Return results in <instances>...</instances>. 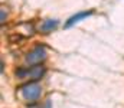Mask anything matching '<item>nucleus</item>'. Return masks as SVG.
<instances>
[{
	"mask_svg": "<svg viewBox=\"0 0 124 108\" xmlns=\"http://www.w3.org/2000/svg\"><path fill=\"white\" fill-rule=\"evenodd\" d=\"M20 94L22 97L26 100V101H31V102H35L40 98L42 95V86L36 82H28L25 85H22L20 88Z\"/></svg>",
	"mask_w": 124,
	"mask_h": 108,
	"instance_id": "nucleus-1",
	"label": "nucleus"
},
{
	"mask_svg": "<svg viewBox=\"0 0 124 108\" xmlns=\"http://www.w3.org/2000/svg\"><path fill=\"white\" fill-rule=\"evenodd\" d=\"M45 58H46V49L43 46H36L28 53L26 62L31 65H36V64H40L42 61H45Z\"/></svg>",
	"mask_w": 124,
	"mask_h": 108,
	"instance_id": "nucleus-2",
	"label": "nucleus"
},
{
	"mask_svg": "<svg viewBox=\"0 0 124 108\" xmlns=\"http://www.w3.org/2000/svg\"><path fill=\"white\" fill-rule=\"evenodd\" d=\"M43 73H45V68L43 66H32L29 69H19V71H16V75L19 76V78H28V76H31L32 79H39V78H42L43 76Z\"/></svg>",
	"mask_w": 124,
	"mask_h": 108,
	"instance_id": "nucleus-3",
	"label": "nucleus"
},
{
	"mask_svg": "<svg viewBox=\"0 0 124 108\" xmlns=\"http://www.w3.org/2000/svg\"><path fill=\"white\" fill-rule=\"evenodd\" d=\"M91 14H93V10H88V12H79V13H77V14L71 16V17L66 20L65 28H71V26H74L75 23H78V22H81V20H84V19L90 17Z\"/></svg>",
	"mask_w": 124,
	"mask_h": 108,
	"instance_id": "nucleus-4",
	"label": "nucleus"
},
{
	"mask_svg": "<svg viewBox=\"0 0 124 108\" xmlns=\"http://www.w3.org/2000/svg\"><path fill=\"white\" fill-rule=\"evenodd\" d=\"M58 25H59V22H58V20H55V19H48V20H45V22L42 23L40 29H42V32L49 33V32H52L54 29H56V26H58Z\"/></svg>",
	"mask_w": 124,
	"mask_h": 108,
	"instance_id": "nucleus-5",
	"label": "nucleus"
},
{
	"mask_svg": "<svg viewBox=\"0 0 124 108\" xmlns=\"http://www.w3.org/2000/svg\"><path fill=\"white\" fill-rule=\"evenodd\" d=\"M1 22H4V10H1Z\"/></svg>",
	"mask_w": 124,
	"mask_h": 108,
	"instance_id": "nucleus-6",
	"label": "nucleus"
},
{
	"mask_svg": "<svg viewBox=\"0 0 124 108\" xmlns=\"http://www.w3.org/2000/svg\"><path fill=\"white\" fill-rule=\"evenodd\" d=\"M46 108H51V101H49V100L46 101Z\"/></svg>",
	"mask_w": 124,
	"mask_h": 108,
	"instance_id": "nucleus-7",
	"label": "nucleus"
}]
</instances>
